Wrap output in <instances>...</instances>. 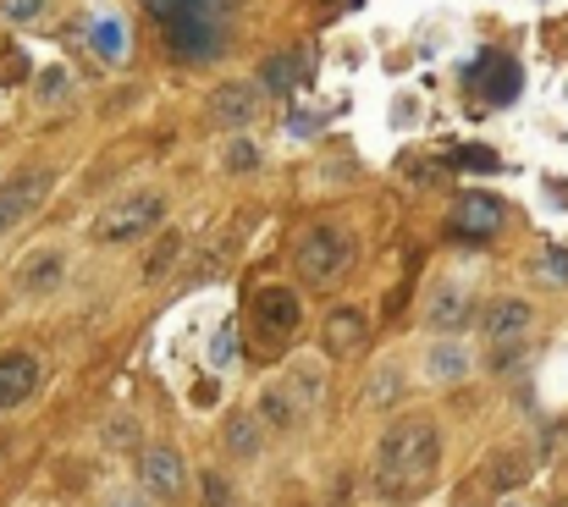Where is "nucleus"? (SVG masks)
I'll return each mask as SVG.
<instances>
[{
	"instance_id": "obj_11",
	"label": "nucleus",
	"mask_w": 568,
	"mask_h": 507,
	"mask_svg": "<svg viewBox=\"0 0 568 507\" xmlns=\"http://www.w3.org/2000/svg\"><path fill=\"white\" fill-rule=\"evenodd\" d=\"M425 320H431V331H464L469 320H474V293L464 287V282H431L425 287Z\"/></svg>"
},
{
	"instance_id": "obj_8",
	"label": "nucleus",
	"mask_w": 568,
	"mask_h": 507,
	"mask_svg": "<svg viewBox=\"0 0 568 507\" xmlns=\"http://www.w3.org/2000/svg\"><path fill=\"white\" fill-rule=\"evenodd\" d=\"M39 381H45L39 354H28V348H7V354H0V413L23 408V403L39 392Z\"/></svg>"
},
{
	"instance_id": "obj_2",
	"label": "nucleus",
	"mask_w": 568,
	"mask_h": 507,
	"mask_svg": "<svg viewBox=\"0 0 568 507\" xmlns=\"http://www.w3.org/2000/svg\"><path fill=\"white\" fill-rule=\"evenodd\" d=\"M177 61H215L232 39V0H144Z\"/></svg>"
},
{
	"instance_id": "obj_14",
	"label": "nucleus",
	"mask_w": 568,
	"mask_h": 507,
	"mask_svg": "<svg viewBox=\"0 0 568 507\" xmlns=\"http://www.w3.org/2000/svg\"><path fill=\"white\" fill-rule=\"evenodd\" d=\"M61 282H66V253H61V248H39V253H28L23 271H17V287H23L28 298H45V293H55Z\"/></svg>"
},
{
	"instance_id": "obj_13",
	"label": "nucleus",
	"mask_w": 568,
	"mask_h": 507,
	"mask_svg": "<svg viewBox=\"0 0 568 507\" xmlns=\"http://www.w3.org/2000/svg\"><path fill=\"white\" fill-rule=\"evenodd\" d=\"M503 226V205L492 199V194H464L458 205H453V221H447V232L453 237H492Z\"/></svg>"
},
{
	"instance_id": "obj_27",
	"label": "nucleus",
	"mask_w": 568,
	"mask_h": 507,
	"mask_svg": "<svg viewBox=\"0 0 568 507\" xmlns=\"http://www.w3.org/2000/svg\"><path fill=\"white\" fill-rule=\"evenodd\" d=\"M66 95V72L61 66H45L39 72V100H61Z\"/></svg>"
},
{
	"instance_id": "obj_18",
	"label": "nucleus",
	"mask_w": 568,
	"mask_h": 507,
	"mask_svg": "<svg viewBox=\"0 0 568 507\" xmlns=\"http://www.w3.org/2000/svg\"><path fill=\"white\" fill-rule=\"evenodd\" d=\"M524 480H530V458H524V453L497 447L492 458H485V485H492V491H514V485H524Z\"/></svg>"
},
{
	"instance_id": "obj_29",
	"label": "nucleus",
	"mask_w": 568,
	"mask_h": 507,
	"mask_svg": "<svg viewBox=\"0 0 568 507\" xmlns=\"http://www.w3.org/2000/svg\"><path fill=\"white\" fill-rule=\"evenodd\" d=\"M298 507H304V502H298Z\"/></svg>"
},
{
	"instance_id": "obj_28",
	"label": "nucleus",
	"mask_w": 568,
	"mask_h": 507,
	"mask_svg": "<svg viewBox=\"0 0 568 507\" xmlns=\"http://www.w3.org/2000/svg\"><path fill=\"white\" fill-rule=\"evenodd\" d=\"M293 77V61H271V83H287Z\"/></svg>"
},
{
	"instance_id": "obj_23",
	"label": "nucleus",
	"mask_w": 568,
	"mask_h": 507,
	"mask_svg": "<svg viewBox=\"0 0 568 507\" xmlns=\"http://www.w3.org/2000/svg\"><path fill=\"white\" fill-rule=\"evenodd\" d=\"M50 12V0H0V17L7 23H39Z\"/></svg>"
},
{
	"instance_id": "obj_19",
	"label": "nucleus",
	"mask_w": 568,
	"mask_h": 507,
	"mask_svg": "<svg viewBox=\"0 0 568 507\" xmlns=\"http://www.w3.org/2000/svg\"><path fill=\"white\" fill-rule=\"evenodd\" d=\"M282 386H287V397H293V403H298V413H304V408H314V403H320V392H326V375H320V364H314V359H298V364L287 370V381H282Z\"/></svg>"
},
{
	"instance_id": "obj_12",
	"label": "nucleus",
	"mask_w": 568,
	"mask_h": 507,
	"mask_svg": "<svg viewBox=\"0 0 568 507\" xmlns=\"http://www.w3.org/2000/svg\"><path fill=\"white\" fill-rule=\"evenodd\" d=\"M320 343H326L332 359H354V354H365V343H370V320H365V309H354V304L332 309L326 325H320Z\"/></svg>"
},
{
	"instance_id": "obj_17",
	"label": "nucleus",
	"mask_w": 568,
	"mask_h": 507,
	"mask_svg": "<svg viewBox=\"0 0 568 507\" xmlns=\"http://www.w3.org/2000/svg\"><path fill=\"white\" fill-rule=\"evenodd\" d=\"M255 419H260L266 431H293L298 425V403L287 397V386H266L255 397Z\"/></svg>"
},
{
	"instance_id": "obj_25",
	"label": "nucleus",
	"mask_w": 568,
	"mask_h": 507,
	"mask_svg": "<svg viewBox=\"0 0 568 507\" xmlns=\"http://www.w3.org/2000/svg\"><path fill=\"white\" fill-rule=\"evenodd\" d=\"M106 442L111 447H138V419L133 413H116L111 425H106Z\"/></svg>"
},
{
	"instance_id": "obj_4",
	"label": "nucleus",
	"mask_w": 568,
	"mask_h": 507,
	"mask_svg": "<svg viewBox=\"0 0 568 507\" xmlns=\"http://www.w3.org/2000/svg\"><path fill=\"white\" fill-rule=\"evenodd\" d=\"M160 221H166V194L138 188V194L111 199V205L95 215V243H106V248H116V243H138V237L155 232Z\"/></svg>"
},
{
	"instance_id": "obj_7",
	"label": "nucleus",
	"mask_w": 568,
	"mask_h": 507,
	"mask_svg": "<svg viewBox=\"0 0 568 507\" xmlns=\"http://www.w3.org/2000/svg\"><path fill=\"white\" fill-rule=\"evenodd\" d=\"M260 106H266L260 83H221V89H210V100H205V122L237 133V127H249L260 116Z\"/></svg>"
},
{
	"instance_id": "obj_24",
	"label": "nucleus",
	"mask_w": 568,
	"mask_h": 507,
	"mask_svg": "<svg viewBox=\"0 0 568 507\" xmlns=\"http://www.w3.org/2000/svg\"><path fill=\"white\" fill-rule=\"evenodd\" d=\"M397 392H403V370H392V364H386V370H375V381H370V403L381 408V403H392Z\"/></svg>"
},
{
	"instance_id": "obj_16",
	"label": "nucleus",
	"mask_w": 568,
	"mask_h": 507,
	"mask_svg": "<svg viewBox=\"0 0 568 507\" xmlns=\"http://www.w3.org/2000/svg\"><path fill=\"white\" fill-rule=\"evenodd\" d=\"M474 89L485 95V100H514L519 95V66L508 61V55H485L480 66H474Z\"/></svg>"
},
{
	"instance_id": "obj_10",
	"label": "nucleus",
	"mask_w": 568,
	"mask_h": 507,
	"mask_svg": "<svg viewBox=\"0 0 568 507\" xmlns=\"http://www.w3.org/2000/svg\"><path fill=\"white\" fill-rule=\"evenodd\" d=\"M138 480H144V491H149L155 502H177L183 485H188V469H183L177 447H144V458H138Z\"/></svg>"
},
{
	"instance_id": "obj_15",
	"label": "nucleus",
	"mask_w": 568,
	"mask_h": 507,
	"mask_svg": "<svg viewBox=\"0 0 568 507\" xmlns=\"http://www.w3.org/2000/svg\"><path fill=\"white\" fill-rule=\"evenodd\" d=\"M221 442H226V453L237 458V463H255L260 458V447H266V425L255 413H226V425H221Z\"/></svg>"
},
{
	"instance_id": "obj_21",
	"label": "nucleus",
	"mask_w": 568,
	"mask_h": 507,
	"mask_svg": "<svg viewBox=\"0 0 568 507\" xmlns=\"http://www.w3.org/2000/svg\"><path fill=\"white\" fill-rule=\"evenodd\" d=\"M221 165H226V172H255V165H260V144H249V138H232Z\"/></svg>"
},
{
	"instance_id": "obj_26",
	"label": "nucleus",
	"mask_w": 568,
	"mask_h": 507,
	"mask_svg": "<svg viewBox=\"0 0 568 507\" xmlns=\"http://www.w3.org/2000/svg\"><path fill=\"white\" fill-rule=\"evenodd\" d=\"M177 253H183V237H177V232H166V243H160V248H155V260H149V276L172 271V265H177Z\"/></svg>"
},
{
	"instance_id": "obj_22",
	"label": "nucleus",
	"mask_w": 568,
	"mask_h": 507,
	"mask_svg": "<svg viewBox=\"0 0 568 507\" xmlns=\"http://www.w3.org/2000/svg\"><path fill=\"white\" fill-rule=\"evenodd\" d=\"M199 491H205V507H243L226 474H205V480H199Z\"/></svg>"
},
{
	"instance_id": "obj_3",
	"label": "nucleus",
	"mask_w": 568,
	"mask_h": 507,
	"mask_svg": "<svg viewBox=\"0 0 568 507\" xmlns=\"http://www.w3.org/2000/svg\"><path fill=\"white\" fill-rule=\"evenodd\" d=\"M293 265H298V276L309 282V287H332L348 265H354V237L343 232V226H304L298 232V243H293Z\"/></svg>"
},
{
	"instance_id": "obj_5",
	"label": "nucleus",
	"mask_w": 568,
	"mask_h": 507,
	"mask_svg": "<svg viewBox=\"0 0 568 507\" xmlns=\"http://www.w3.org/2000/svg\"><path fill=\"white\" fill-rule=\"evenodd\" d=\"M530 325H535V309L524 298H497V304H485L480 314V331H485V359H492L497 370L519 364L524 343H530Z\"/></svg>"
},
{
	"instance_id": "obj_20",
	"label": "nucleus",
	"mask_w": 568,
	"mask_h": 507,
	"mask_svg": "<svg viewBox=\"0 0 568 507\" xmlns=\"http://www.w3.org/2000/svg\"><path fill=\"white\" fill-rule=\"evenodd\" d=\"M425 370H431L436 381H464L469 359H464V348H453V343H436V348L425 354Z\"/></svg>"
},
{
	"instance_id": "obj_6",
	"label": "nucleus",
	"mask_w": 568,
	"mask_h": 507,
	"mask_svg": "<svg viewBox=\"0 0 568 507\" xmlns=\"http://www.w3.org/2000/svg\"><path fill=\"white\" fill-rule=\"evenodd\" d=\"M249 320H255V331H260L266 348L287 343V336L298 331V320H304L298 287H287V282H260V287L249 293Z\"/></svg>"
},
{
	"instance_id": "obj_9",
	"label": "nucleus",
	"mask_w": 568,
	"mask_h": 507,
	"mask_svg": "<svg viewBox=\"0 0 568 507\" xmlns=\"http://www.w3.org/2000/svg\"><path fill=\"white\" fill-rule=\"evenodd\" d=\"M45 194H50V172H17V177L0 183V237H7L17 221H28L45 205Z\"/></svg>"
},
{
	"instance_id": "obj_1",
	"label": "nucleus",
	"mask_w": 568,
	"mask_h": 507,
	"mask_svg": "<svg viewBox=\"0 0 568 507\" xmlns=\"http://www.w3.org/2000/svg\"><path fill=\"white\" fill-rule=\"evenodd\" d=\"M442 474V431L431 425V413H403L397 425L375 442L370 485L381 502H415L436 485Z\"/></svg>"
}]
</instances>
